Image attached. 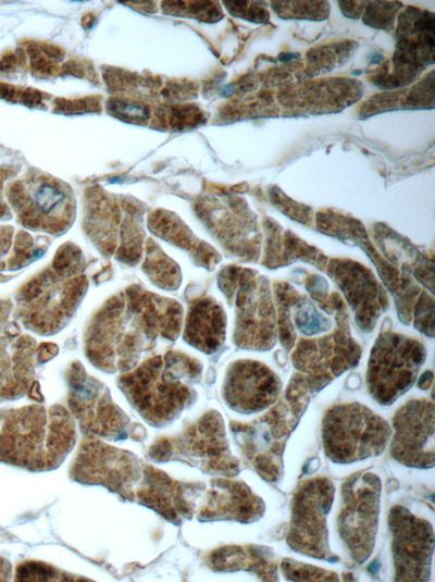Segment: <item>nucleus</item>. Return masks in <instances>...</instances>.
<instances>
[{
	"label": "nucleus",
	"instance_id": "nucleus-8",
	"mask_svg": "<svg viewBox=\"0 0 435 582\" xmlns=\"http://www.w3.org/2000/svg\"><path fill=\"white\" fill-rule=\"evenodd\" d=\"M426 351L421 342L394 332H382L372 347L366 383L372 397L388 406L413 384Z\"/></svg>",
	"mask_w": 435,
	"mask_h": 582
},
{
	"label": "nucleus",
	"instance_id": "nucleus-10",
	"mask_svg": "<svg viewBox=\"0 0 435 582\" xmlns=\"http://www.w3.org/2000/svg\"><path fill=\"white\" fill-rule=\"evenodd\" d=\"M381 481L372 472H357L341 486L338 533L351 558L364 562L374 548L380 515Z\"/></svg>",
	"mask_w": 435,
	"mask_h": 582
},
{
	"label": "nucleus",
	"instance_id": "nucleus-27",
	"mask_svg": "<svg viewBox=\"0 0 435 582\" xmlns=\"http://www.w3.org/2000/svg\"><path fill=\"white\" fill-rule=\"evenodd\" d=\"M299 305L301 310L295 314V322L302 334L307 336L316 335L331 327V321L321 315L314 307L306 304L304 297L300 300Z\"/></svg>",
	"mask_w": 435,
	"mask_h": 582
},
{
	"label": "nucleus",
	"instance_id": "nucleus-30",
	"mask_svg": "<svg viewBox=\"0 0 435 582\" xmlns=\"http://www.w3.org/2000/svg\"><path fill=\"white\" fill-rule=\"evenodd\" d=\"M59 351V348L53 343H44L37 349V359L39 362H46L54 357Z\"/></svg>",
	"mask_w": 435,
	"mask_h": 582
},
{
	"label": "nucleus",
	"instance_id": "nucleus-20",
	"mask_svg": "<svg viewBox=\"0 0 435 582\" xmlns=\"http://www.w3.org/2000/svg\"><path fill=\"white\" fill-rule=\"evenodd\" d=\"M26 197L16 187L12 189L13 206L18 210L24 223L30 227L47 225L57 232L67 223V198L65 190L47 178L37 179Z\"/></svg>",
	"mask_w": 435,
	"mask_h": 582
},
{
	"label": "nucleus",
	"instance_id": "nucleus-17",
	"mask_svg": "<svg viewBox=\"0 0 435 582\" xmlns=\"http://www.w3.org/2000/svg\"><path fill=\"white\" fill-rule=\"evenodd\" d=\"M279 377L256 360H237L226 372L223 398L239 413H254L273 405L281 392Z\"/></svg>",
	"mask_w": 435,
	"mask_h": 582
},
{
	"label": "nucleus",
	"instance_id": "nucleus-32",
	"mask_svg": "<svg viewBox=\"0 0 435 582\" xmlns=\"http://www.w3.org/2000/svg\"><path fill=\"white\" fill-rule=\"evenodd\" d=\"M432 382H433V372L426 371L419 379L418 385L420 388L426 389L432 385Z\"/></svg>",
	"mask_w": 435,
	"mask_h": 582
},
{
	"label": "nucleus",
	"instance_id": "nucleus-28",
	"mask_svg": "<svg viewBox=\"0 0 435 582\" xmlns=\"http://www.w3.org/2000/svg\"><path fill=\"white\" fill-rule=\"evenodd\" d=\"M414 325L428 336H434V300L422 292L414 305Z\"/></svg>",
	"mask_w": 435,
	"mask_h": 582
},
{
	"label": "nucleus",
	"instance_id": "nucleus-12",
	"mask_svg": "<svg viewBox=\"0 0 435 582\" xmlns=\"http://www.w3.org/2000/svg\"><path fill=\"white\" fill-rule=\"evenodd\" d=\"M144 465L133 453L111 446L98 437L82 441L70 469L72 480L103 485L126 500L135 499V488Z\"/></svg>",
	"mask_w": 435,
	"mask_h": 582
},
{
	"label": "nucleus",
	"instance_id": "nucleus-6",
	"mask_svg": "<svg viewBox=\"0 0 435 582\" xmlns=\"http://www.w3.org/2000/svg\"><path fill=\"white\" fill-rule=\"evenodd\" d=\"M390 425L368 407L340 404L330 408L322 422L325 455L335 463H352L382 454Z\"/></svg>",
	"mask_w": 435,
	"mask_h": 582
},
{
	"label": "nucleus",
	"instance_id": "nucleus-15",
	"mask_svg": "<svg viewBox=\"0 0 435 582\" xmlns=\"http://www.w3.org/2000/svg\"><path fill=\"white\" fill-rule=\"evenodd\" d=\"M394 434L390 455L412 468L434 467V404L412 399L399 408L393 418Z\"/></svg>",
	"mask_w": 435,
	"mask_h": 582
},
{
	"label": "nucleus",
	"instance_id": "nucleus-16",
	"mask_svg": "<svg viewBox=\"0 0 435 582\" xmlns=\"http://www.w3.org/2000/svg\"><path fill=\"white\" fill-rule=\"evenodd\" d=\"M204 487L202 483L176 481L156 467L144 465L135 499L167 521L181 524L192 517Z\"/></svg>",
	"mask_w": 435,
	"mask_h": 582
},
{
	"label": "nucleus",
	"instance_id": "nucleus-19",
	"mask_svg": "<svg viewBox=\"0 0 435 582\" xmlns=\"http://www.w3.org/2000/svg\"><path fill=\"white\" fill-rule=\"evenodd\" d=\"M264 503L241 481L214 479L199 507L200 521L232 520L251 523L264 513Z\"/></svg>",
	"mask_w": 435,
	"mask_h": 582
},
{
	"label": "nucleus",
	"instance_id": "nucleus-4",
	"mask_svg": "<svg viewBox=\"0 0 435 582\" xmlns=\"http://www.w3.org/2000/svg\"><path fill=\"white\" fill-rule=\"evenodd\" d=\"M79 261L76 250L66 248L50 268L28 283L21 300L28 327L41 334L62 327L85 293L87 282L80 274Z\"/></svg>",
	"mask_w": 435,
	"mask_h": 582
},
{
	"label": "nucleus",
	"instance_id": "nucleus-7",
	"mask_svg": "<svg viewBox=\"0 0 435 582\" xmlns=\"http://www.w3.org/2000/svg\"><path fill=\"white\" fill-rule=\"evenodd\" d=\"M150 457L158 462L181 460L211 474L234 476L239 462L229 451L221 414L211 410L179 435L160 438L151 445Z\"/></svg>",
	"mask_w": 435,
	"mask_h": 582
},
{
	"label": "nucleus",
	"instance_id": "nucleus-26",
	"mask_svg": "<svg viewBox=\"0 0 435 582\" xmlns=\"http://www.w3.org/2000/svg\"><path fill=\"white\" fill-rule=\"evenodd\" d=\"M281 570L284 577L291 581H337L335 572L302 564L291 559H283Z\"/></svg>",
	"mask_w": 435,
	"mask_h": 582
},
{
	"label": "nucleus",
	"instance_id": "nucleus-5",
	"mask_svg": "<svg viewBox=\"0 0 435 582\" xmlns=\"http://www.w3.org/2000/svg\"><path fill=\"white\" fill-rule=\"evenodd\" d=\"M219 282L236 307L235 344L251 350L271 349L277 324L268 280L251 270L228 267L221 271Z\"/></svg>",
	"mask_w": 435,
	"mask_h": 582
},
{
	"label": "nucleus",
	"instance_id": "nucleus-21",
	"mask_svg": "<svg viewBox=\"0 0 435 582\" xmlns=\"http://www.w3.org/2000/svg\"><path fill=\"white\" fill-rule=\"evenodd\" d=\"M225 330L226 318L222 307L212 298H202L189 309L184 339L204 354H213L223 345Z\"/></svg>",
	"mask_w": 435,
	"mask_h": 582
},
{
	"label": "nucleus",
	"instance_id": "nucleus-22",
	"mask_svg": "<svg viewBox=\"0 0 435 582\" xmlns=\"http://www.w3.org/2000/svg\"><path fill=\"white\" fill-rule=\"evenodd\" d=\"M208 562L215 571L246 570L263 581L277 580V562L265 547L257 545H227L213 550Z\"/></svg>",
	"mask_w": 435,
	"mask_h": 582
},
{
	"label": "nucleus",
	"instance_id": "nucleus-3",
	"mask_svg": "<svg viewBox=\"0 0 435 582\" xmlns=\"http://www.w3.org/2000/svg\"><path fill=\"white\" fill-rule=\"evenodd\" d=\"M198 360L177 351L151 357L119 379L137 412L153 426L172 422L195 397L191 384L201 374Z\"/></svg>",
	"mask_w": 435,
	"mask_h": 582
},
{
	"label": "nucleus",
	"instance_id": "nucleus-2",
	"mask_svg": "<svg viewBox=\"0 0 435 582\" xmlns=\"http://www.w3.org/2000/svg\"><path fill=\"white\" fill-rule=\"evenodd\" d=\"M76 442L75 422L62 406H26L5 412L0 425V460L32 471L59 467Z\"/></svg>",
	"mask_w": 435,
	"mask_h": 582
},
{
	"label": "nucleus",
	"instance_id": "nucleus-34",
	"mask_svg": "<svg viewBox=\"0 0 435 582\" xmlns=\"http://www.w3.org/2000/svg\"><path fill=\"white\" fill-rule=\"evenodd\" d=\"M5 312H7V310H4V308L0 304V322L3 320V318L5 315Z\"/></svg>",
	"mask_w": 435,
	"mask_h": 582
},
{
	"label": "nucleus",
	"instance_id": "nucleus-31",
	"mask_svg": "<svg viewBox=\"0 0 435 582\" xmlns=\"http://www.w3.org/2000/svg\"><path fill=\"white\" fill-rule=\"evenodd\" d=\"M94 100V99H92ZM92 100H75V101H66L65 106L60 104V109H64V111H86L91 110L94 106L91 103H97L96 101L92 102Z\"/></svg>",
	"mask_w": 435,
	"mask_h": 582
},
{
	"label": "nucleus",
	"instance_id": "nucleus-1",
	"mask_svg": "<svg viewBox=\"0 0 435 582\" xmlns=\"http://www.w3.org/2000/svg\"><path fill=\"white\" fill-rule=\"evenodd\" d=\"M111 299L90 325L85 340L88 359L103 371H129L158 336L175 339L182 308L136 287Z\"/></svg>",
	"mask_w": 435,
	"mask_h": 582
},
{
	"label": "nucleus",
	"instance_id": "nucleus-25",
	"mask_svg": "<svg viewBox=\"0 0 435 582\" xmlns=\"http://www.w3.org/2000/svg\"><path fill=\"white\" fill-rule=\"evenodd\" d=\"M18 581H77L74 575L67 574L41 561H26L16 569Z\"/></svg>",
	"mask_w": 435,
	"mask_h": 582
},
{
	"label": "nucleus",
	"instance_id": "nucleus-24",
	"mask_svg": "<svg viewBox=\"0 0 435 582\" xmlns=\"http://www.w3.org/2000/svg\"><path fill=\"white\" fill-rule=\"evenodd\" d=\"M144 271L147 272L152 282L161 287L173 289L179 285L181 272L178 267L159 249H148Z\"/></svg>",
	"mask_w": 435,
	"mask_h": 582
},
{
	"label": "nucleus",
	"instance_id": "nucleus-9",
	"mask_svg": "<svg viewBox=\"0 0 435 582\" xmlns=\"http://www.w3.org/2000/svg\"><path fill=\"white\" fill-rule=\"evenodd\" d=\"M345 307L336 306L337 329L326 336L300 339L291 356L299 381L311 394L359 361L361 349L349 334Z\"/></svg>",
	"mask_w": 435,
	"mask_h": 582
},
{
	"label": "nucleus",
	"instance_id": "nucleus-29",
	"mask_svg": "<svg viewBox=\"0 0 435 582\" xmlns=\"http://www.w3.org/2000/svg\"><path fill=\"white\" fill-rule=\"evenodd\" d=\"M109 112L128 121H142L149 117L148 109L136 102L111 100L108 102Z\"/></svg>",
	"mask_w": 435,
	"mask_h": 582
},
{
	"label": "nucleus",
	"instance_id": "nucleus-14",
	"mask_svg": "<svg viewBox=\"0 0 435 582\" xmlns=\"http://www.w3.org/2000/svg\"><path fill=\"white\" fill-rule=\"evenodd\" d=\"M396 581L421 582L431 577L434 552L432 524L402 506L388 513Z\"/></svg>",
	"mask_w": 435,
	"mask_h": 582
},
{
	"label": "nucleus",
	"instance_id": "nucleus-13",
	"mask_svg": "<svg viewBox=\"0 0 435 582\" xmlns=\"http://www.w3.org/2000/svg\"><path fill=\"white\" fill-rule=\"evenodd\" d=\"M69 408L86 436L113 441L127 436L129 419L112 401L109 391L73 363L69 373Z\"/></svg>",
	"mask_w": 435,
	"mask_h": 582
},
{
	"label": "nucleus",
	"instance_id": "nucleus-33",
	"mask_svg": "<svg viewBox=\"0 0 435 582\" xmlns=\"http://www.w3.org/2000/svg\"><path fill=\"white\" fill-rule=\"evenodd\" d=\"M10 244V232L0 228V255H3Z\"/></svg>",
	"mask_w": 435,
	"mask_h": 582
},
{
	"label": "nucleus",
	"instance_id": "nucleus-23",
	"mask_svg": "<svg viewBox=\"0 0 435 582\" xmlns=\"http://www.w3.org/2000/svg\"><path fill=\"white\" fill-rule=\"evenodd\" d=\"M277 298L278 318L277 333L279 340L286 350L295 345V332L290 322V308L301 298V295L288 284H275Z\"/></svg>",
	"mask_w": 435,
	"mask_h": 582
},
{
	"label": "nucleus",
	"instance_id": "nucleus-18",
	"mask_svg": "<svg viewBox=\"0 0 435 582\" xmlns=\"http://www.w3.org/2000/svg\"><path fill=\"white\" fill-rule=\"evenodd\" d=\"M328 273L355 311L359 327L364 332L372 331L387 306L386 294L372 272L355 261L334 259L330 261Z\"/></svg>",
	"mask_w": 435,
	"mask_h": 582
},
{
	"label": "nucleus",
	"instance_id": "nucleus-11",
	"mask_svg": "<svg viewBox=\"0 0 435 582\" xmlns=\"http://www.w3.org/2000/svg\"><path fill=\"white\" fill-rule=\"evenodd\" d=\"M335 487L327 478H314L301 483L291 505L288 546L311 558L335 562L338 558L328 546L326 518L334 500Z\"/></svg>",
	"mask_w": 435,
	"mask_h": 582
}]
</instances>
